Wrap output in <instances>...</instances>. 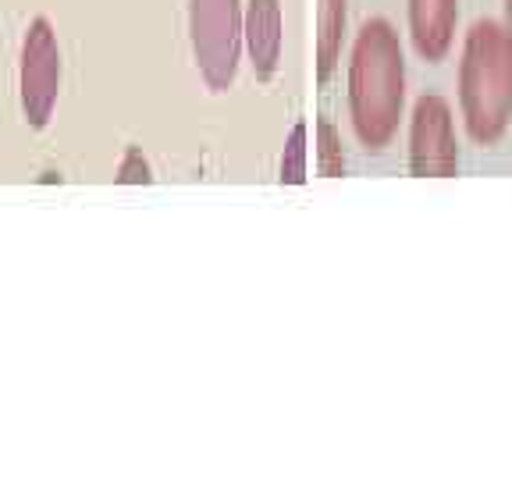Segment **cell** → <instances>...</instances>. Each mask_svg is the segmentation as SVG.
Wrapping results in <instances>:
<instances>
[{"label": "cell", "instance_id": "cell-12", "mask_svg": "<svg viewBox=\"0 0 512 480\" xmlns=\"http://www.w3.org/2000/svg\"><path fill=\"white\" fill-rule=\"evenodd\" d=\"M502 8H505V29H509V36H512V0H502Z\"/></svg>", "mask_w": 512, "mask_h": 480}, {"label": "cell", "instance_id": "cell-6", "mask_svg": "<svg viewBox=\"0 0 512 480\" xmlns=\"http://www.w3.org/2000/svg\"><path fill=\"white\" fill-rule=\"evenodd\" d=\"M409 43L416 57L438 64L452 54L459 25V0H406Z\"/></svg>", "mask_w": 512, "mask_h": 480}, {"label": "cell", "instance_id": "cell-2", "mask_svg": "<svg viewBox=\"0 0 512 480\" xmlns=\"http://www.w3.org/2000/svg\"><path fill=\"white\" fill-rule=\"evenodd\" d=\"M459 114L477 146H495L512 121V36L505 22L480 18L459 54Z\"/></svg>", "mask_w": 512, "mask_h": 480}, {"label": "cell", "instance_id": "cell-4", "mask_svg": "<svg viewBox=\"0 0 512 480\" xmlns=\"http://www.w3.org/2000/svg\"><path fill=\"white\" fill-rule=\"evenodd\" d=\"M61 47L50 18H32L22 36V57H18V100H22L25 125L43 132L54 118L57 96H61Z\"/></svg>", "mask_w": 512, "mask_h": 480}, {"label": "cell", "instance_id": "cell-8", "mask_svg": "<svg viewBox=\"0 0 512 480\" xmlns=\"http://www.w3.org/2000/svg\"><path fill=\"white\" fill-rule=\"evenodd\" d=\"M349 32V0H317V82L335 75Z\"/></svg>", "mask_w": 512, "mask_h": 480}, {"label": "cell", "instance_id": "cell-3", "mask_svg": "<svg viewBox=\"0 0 512 480\" xmlns=\"http://www.w3.org/2000/svg\"><path fill=\"white\" fill-rule=\"evenodd\" d=\"M246 4L242 0H189V47L203 82L214 93L232 89L246 47Z\"/></svg>", "mask_w": 512, "mask_h": 480}, {"label": "cell", "instance_id": "cell-5", "mask_svg": "<svg viewBox=\"0 0 512 480\" xmlns=\"http://www.w3.org/2000/svg\"><path fill=\"white\" fill-rule=\"evenodd\" d=\"M409 171L416 178H452L459 171L456 118L438 93H424L409 114Z\"/></svg>", "mask_w": 512, "mask_h": 480}, {"label": "cell", "instance_id": "cell-10", "mask_svg": "<svg viewBox=\"0 0 512 480\" xmlns=\"http://www.w3.org/2000/svg\"><path fill=\"white\" fill-rule=\"evenodd\" d=\"M306 182V121H296L288 132L285 153H281V185Z\"/></svg>", "mask_w": 512, "mask_h": 480}, {"label": "cell", "instance_id": "cell-1", "mask_svg": "<svg viewBox=\"0 0 512 480\" xmlns=\"http://www.w3.org/2000/svg\"><path fill=\"white\" fill-rule=\"evenodd\" d=\"M349 125L367 153H381L406 114V57L388 18L360 25L349 54Z\"/></svg>", "mask_w": 512, "mask_h": 480}, {"label": "cell", "instance_id": "cell-9", "mask_svg": "<svg viewBox=\"0 0 512 480\" xmlns=\"http://www.w3.org/2000/svg\"><path fill=\"white\" fill-rule=\"evenodd\" d=\"M317 168L324 178H342L345 175V153L342 139H338V128L328 118L317 121Z\"/></svg>", "mask_w": 512, "mask_h": 480}, {"label": "cell", "instance_id": "cell-7", "mask_svg": "<svg viewBox=\"0 0 512 480\" xmlns=\"http://www.w3.org/2000/svg\"><path fill=\"white\" fill-rule=\"evenodd\" d=\"M246 54L253 64L256 82H271L281 64L285 22H281V0H246Z\"/></svg>", "mask_w": 512, "mask_h": 480}, {"label": "cell", "instance_id": "cell-11", "mask_svg": "<svg viewBox=\"0 0 512 480\" xmlns=\"http://www.w3.org/2000/svg\"><path fill=\"white\" fill-rule=\"evenodd\" d=\"M118 182L121 185H150L153 182V171H150V164H146V157H143V150H125V157H121V164H118Z\"/></svg>", "mask_w": 512, "mask_h": 480}]
</instances>
